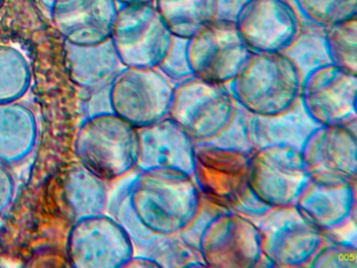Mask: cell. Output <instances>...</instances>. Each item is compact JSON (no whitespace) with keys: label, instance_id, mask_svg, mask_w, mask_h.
<instances>
[{"label":"cell","instance_id":"obj_1","mask_svg":"<svg viewBox=\"0 0 357 268\" xmlns=\"http://www.w3.org/2000/svg\"><path fill=\"white\" fill-rule=\"evenodd\" d=\"M128 200L137 219L155 234H181L193 221L202 196L189 174L173 169L135 170Z\"/></svg>","mask_w":357,"mask_h":268},{"label":"cell","instance_id":"obj_2","mask_svg":"<svg viewBox=\"0 0 357 268\" xmlns=\"http://www.w3.org/2000/svg\"><path fill=\"white\" fill-rule=\"evenodd\" d=\"M302 79L284 52H252L227 85L236 103L250 114L277 115L298 102Z\"/></svg>","mask_w":357,"mask_h":268},{"label":"cell","instance_id":"obj_3","mask_svg":"<svg viewBox=\"0 0 357 268\" xmlns=\"http://www.w3.org/2000/svg\"><path fill=\"white\" fill-rule=\"evenodd\" d=\"M74 151L85 169L104 181H116L137 170L139 132L114 112L89 114L77 130Z\"/></svg>","mask_w":357,"mask_h":268},{"label":"cell","instance_id":"obj_4","mask_svg":"<svg viewBox=\"0 0 357 268\" xmlns=\"http://www.w3.org/2000/svg\"><path fill=\"white\" fill-rule=\"evenodd\" d=\"M174 38L155 4H127L119 8L110 41L123 67L158 68Z\"/></svg>","mask_w":357,"mask_h":268},{"label":"cell","instance_id":"obj_5","mask_svg":"<svg viewBox=\"0 0 357 268\" xmlns=\"http://www.w3.org/2000/svg\"><path fill=\"white\" fill-rule=\"evenodd\" d=\"M174 84L158 68L122 67L108 86L110 110L135 128L169 117Z\"/></svg>","mask_w":357,"mask_h":268},{"label":"cell","instance_id":"obj_6","mask_svg":"<svg viewBox=\"0 0 357 268\" xmlns=\"http://www.w3.org/2000/svg\"><path fill=\"white\" fill-rule=\"evenodd\" d=\"M237 103L227 84L193 77L175 84L169 117L195 142H208L233 119Z\"/></svg>","mask_w":357,"mask_h":268},{"label":"cell","instance_id":"obj_7","mask_svg":"<svg viewBox=\"0 0 357 268\" xmlns=\"http://www.w3.org/2000/svg\"><path fill=\"white\" fill-rule=\"evenodd\" d=\"M261 234L263 257L275 267H308L326 241L296 205L271 207L257 220Z\"/></svg>","mask_w":357,"mask_h":268},{"label":"cell","instance_id":"obj_8","mask_svg":"<svg viewBox=\"0 0 357 268\" xmlns=\"http://www.w3.org/2000/svg\"><path fill=\"white\" fill-rule=\"evenodd\" d=\"M357 73L328 63L303 77L300 98L305 112L319 126L357 125Z\"/></svg>","mask_w":357,"mask_h":268},{"label":"cell","instance_id":"obj_9","mask_svg":"<svg viewBox=\"0 0 357 268\" xmlns=\"http://www.w3.org/2000/svg\"><path fill=\"white\" fill-rule=\"evenodd\" d=\"M135 253L128 234L107 213L75 220L68 232L66 255L75 268H124Z\"/></svg>","mask_w":357,"mask_h":268},{"label":"cell","instance_id":"obj_10","mask_svg":"<svg viewBox=\"0 0 357 268\" xmlns=\"http://www.w3.org/2000/svg\"><path fill=\"white\" fill-rule=\"evenodd\" d=\"M197 247L206 267L256 268L263 258L257 224L229 209L208 222Z\"/></svg>","mask_w":357,"mask_h":268},{"label":"cell","instance_id":"obj_11","mask_svg":"<svg viewBox=\"0 0 357 268\" xmlns=\"http://www.w3.org/2000/svg\"><path fill=\"white\" fill-rule=\"evenodd\" d=\"M300 153L311 181L326 186L357 184L356 125L317 126Z\"/></svg>","mask_w":357,"mask_h":268},{"label":"cell","instance_id":"obj_12","mask_svg":"<svg viewBox=\"0 0 357 268\" xmlns=\"http://www.w3.org/2000/svg\"><path fill=\"white\" fill-rule=\"evenodd\" d=\"M309 181L300 150L294 147L273 144L250 155V190L271 207L294 205Z\"/></svg>","mask_w":357,"mask_h":268},{"label":"cell","instance_id":"obj_13","mask_svg":"<svg viewBox=\"0 0 357 268\" xmlns=\"http://www.w3.org/2000/svg\"><path fill=\"white\" fill-rule=\"evenodd\" d=\"M188 60L195 77L229 84L239 73L252 50L234 21L216 19L188 39Z\"/></svg>","mask_w":357,"mask_h":268},{"label":"cell","instance_id":"obj_14","mask_svg":"<svg viewBox=\"0 0 357 268\" xmlns=\"http://www.w3.org/2000/svg\"><path fill=\"white\" fill-rule=\"evenodd\" d=\"M250 155L195 142L192 177L204 198L231 209L250 188Z\"/></svg>","mask_w":357,"mask_h":268},{"label":"cell","instance_id":"obj_15","mask_svg":"<svg viewBox=\"0 0 357 268\" xmlns=\"http://www.w3.org/2000/svg\"><path fill=\"white\" fill-rule=\"evenodd\" d=\"M235 23L252 52H285L303 27L300 14L288 0H248Z\"/></svg>","mask_w":357,"mask_h":268},{"label":"cell","instance_id":"obj_16","mask_svg":"<svg viewBox=\"0 0 357 268\" xmlns=\"http://www.w3.org/2000/svg\"><path fill=\"white\" fill-rule=\"evenodd\" d=\"M119 8L116 0H52L51 17L64 41L93 45L110 39Z\"/></svg>","mask_w":357,"mask_h":268},{"label":"cell","instance_id":"obj_17","mask_svg":"<svg viewBox=\"0 0 357 268\" xmlns=\"http://www.w3.org/2000/svg\"><path fill=\"white\" fill-rule=\"evenodd\" d=\"M137 170L173 169L192 176L195 140L171 117L139 128Z\"/></svg>","mask_w":357,"mask_h":268},{"label":"cell","instance_id":"obj_18","mask_svg":"<svg viewBox=\"0 0 357 268\" xmlns=\"http://www.w3.org/2000/svg\"><path fill=\"white\" fill-rule=\"evenodd\" d=\"M294 205L324 234H336L354 222L356 184L326 186L310 180Z\"/></svg>","mask_w":357,"mask_h":268},{"label":"cell","instance_id":"obj_19","mask_svg":"<svg viewBox=\"0 0 357 268\" xmlns=\"http://www.w3.org/2000/svg\"><path fill=\"white\" fill-rule=\"evenodd\" d=\"M64 61L70 81L89 91L103 89L122 68L112 41L75 45L64 41Z\"/></svg>","mask_w":357,"mask_h":268},{"label":"cell","instance_id":"obj_20","mask_svg":"<svg viewBox=\"0 0 357 268\" xmlns=\"http://www.w3.org/2000/svg\"><path fill=\"white\" fill-rule=\"evenodd\" d=\"M38 135L36 117L24 103L0 104V163L15 165L34 150Z\"/></svg>","mask_w":357,"mask_h":268},{"label":"cell","instance_id":"obj_21","mask_svg":"<svg viewBox=\"0 0 357 268\" xmlns=\"http://www.w3.org/2000/svg\"><path fill=\"white\" fill-rule=\"evenodd\" d=\"M317 126L298 102L281 114H250V142L254 150L273 144L294 147L300 150L307 136Z\"/></svg>","mask_w":357,"mask_h":268},{"label":"cell","instance_id":"obj_22","mask_svg":"<svg viewBox=\"0 0 357 268\" xmlns=\"http://www.w3.org/2000/svg\"><path fill=\"white\" fill-rule=\"evenodd\" d=\"M64 195L75 220L106 213L109 198L106 181L80 163L68 172Z\"/></svg>","mask_w":357,"mask_h":268},{"label":"cell","instance_id":"obj_23","mask_svg":"<svg viewBox=\"0 0 357 268\" xmlns=\"http://www.w3.org/2000/svg\"><path fill=\"white\" fill-rule=\"evenodd\" d=\"M156 8L175 37L190 39L216 20L218 0H155Z\"/></svg>","mask_w":357,"mask_h":268},{"label":"cell","instance_id":"obj_24","mask_svg":"<svg viewBox=\"0 0 357 268\" xmlns=\"http://www.w3.org/2000/svg\"><path fill=\"white\" fill-rule=\"evenodd\" d=\"M32 71L26 57L9 45H0V104L17 102L29 91Z\"/></svg>","mask_w":357,"mask_h":268},{"label":"cell","instance_id":"obj_25","mask_svg":"<svg viewBox=\"0 0 357 268\" xmlns=\"http://www.w3.org/2000/svg\"><path fill=\"white\" fill-rule=\"evenodd\" d=\"M133 172L120 179V184L108 198L106 213L109 214L122 226L132 242L135 253H139L145 251L158 234L145 228L131 209L128 200V186Z\"/></svg>","mask_w":357,"mask_h":268},{"label":"cell","instance_id":"obj_26","mask_svg":"<svg viewBox=\"0 0 357 268\" xmlns=\"http://www.w3.org/2000/svg\"><path fill=\"white\" fill-rule=\"evenodd\" d=\"M141 255H147L160 267H206L199 249L185 241L181 234H158Z\"/></svg>","mask_w":357,"mask_h":268},{"label":"cell","instance_id":"obj_27","mask_svg":"<svg viewBox=\"0 0 357 268\" xmlns=\"http://www.w3.org/2000/svg\"><path fill=\"white\" fill-rule=\"evenodd\" d=\"M325 45L330 63L357 73V19L325 29Z\"/></svg>","mask_w":357,"mask_h":268},{"label":"cell","instance_id":"obj_28","mask_svg":"<svg viewBox=\"0 0 357 268\" xmlns=\"http://www.w3.org/2000/svg\"><path fill=\"white\" fill-rule=\"evenodd\" d=\"M284 54L294 61L302 77L317 67L328 64L330 61L326 50L325 29L315 25L308 29L302 27L296 41Z\"/></svg>","mask_w":357,"mask_h":268},{"label":"cell","instance_id":"obj_29","mask_svg":"<svg viewBox=\"0 0 357 268\" xmlns=\"http://www.w3.org/2000/svg\"><path fill=\"white\" fill-rule=\"evenodd\" d=\"M292 4L301 18L324 29L357 17V0H294Z\"/></svg>","mask_w":357,"mask_h":268},{"label":"cell","instance_id":"obj_30","mask_svg":"<svg viewBox=\"0 0 357 268\" xmlns=\"http://www.w3.org/2000/svg\"><path fill=\"white\" fill-rule=\"evenodd\" d=\"M323 246L309 263L310 268H357V247L355 242L340 240L326 234Z\"/></svg>","mask_w":357,"mask_h":268},{"label":"cell","instance_id":"obj_31","mask_svg":"<svg viewBox=\"0 0 357 268\" xmlns=\"http://www.w3.org/2000/svg\"><path fill=\"white\" fill-rule=\"evenodd\" d=\"M250 113L237 104L235 114L229 125L212 140L202 142H208L220 148L252 154L255 150L250 142Z\"/></svg>","mask_w":357,"mask_h":268},{"label":"cell","instance_id":"obj_32","mask_svg":"<svg viewBox=\"0 0 357 268\" xmlns=\"http://www.w3.org/2000/svg\"><path fill=\"white\" fill-rule=\"evenodd\" d=\"M187 46L188 39L175 37L170 52L158 67L174 85L194 75L188 60Z\"/></svg>","mask_w":357,"mask_h":268},{"label":"cell","instance_id":"obj_33","mask_svg":"<svg viewBox=\"0 0 357 268\" xmlns=\"http://www.w3.org/2000/svg\"><path fill=\"white\" fill-rule=\"evenodd\" d=\"M225 209H223V207H219V205L215 204V203L211 202L210 200L202 197V205H200L197 215L195 216L190 225L183 232H181V236L185 241H188L190 244L197 247L200 234H202L208 222L217 214L221 213V211H225Z\"/></svg>","mask_w":357,"mask_h":268},{"label":"cell","instance_id":"obj_34","mask_svg":"<svg viewBox=\"0 0 357 268\" xmlns=\"http://www.w3.org/2000/svg\"><path fill=\"white\" fill-rule=\"evenodd\" d=\"M271 207L263 202L252 190L248 188L238 199L237 202L231 207L229 211L240 214L244 217L248 218L252 221L256 222L264 216Z\"/></svg>","mask_w":357,"mask_h":268},{"label":"cell","instance_id":"obj_35","mask_svg":"<svg viewBox=\"0 0 357 268\" xmlns=\"http://www.w3.org/2000/svg\"><path fill=\"white\" fill-rule=\"evenodd\" d=\"M16 182L9 165L0 163V216L9 209L15 197Z\"/></svg>","mask_w":357,"mask_h":268},{"label":"cell","instance_id":"obj_36","mask_svg":"<svg viewBox=\"0 0 357 268\" xmlns=\"http://www.w3.org/2000/svg\"><path fill=\"white\" fill-rule=\"evenodd\" d=\"M248 1V0H218L217 19L235 22L238 13Z\"/></svg>","mask_w":357,"mask_h":268},{"label":"cell","instance_id":"obj_37","mask_svg":"<svg viewBox=\"0 0 357 268\" xmlns=\"http://www.w3.org/2000/svg\"><path fill=\"white\" fill-rule=\"evenodd\" d=\"M130 267L156 268L160 267V265L154 260H152L151 258L147 257V255L135 253L124 266V268Z\"/></svg>","mask_w":357,"mask_h":268},{"label":"cell","instance_id":"obj_38","mask_svg":"<svg viewBox=\"0 0 357 268\" xmlns=\"http://www.w3.org/2000/svg\"><path fill=\"white\" fill-rule=\"evenodd\" d=\"M116 1L122 6H127V4L154 3L155 0H116Z\"/></svg>","mask_w":357,"mask_h":268},{"label":"cell","instance_id":"obj_39","mask_svg":"<svg viewBox=\"0 0 357 268\" xmlns=\"http://www.w3.org/2000/svg\"><path fill=\"white\" fill-rule=\"evenodd\" d=\"M1 1H3V0H0V4H1Z\"/></svg>","mask_w":357,"mask_h":268},{"label":"cell","instance_id":"obj_40","mask_svg":"<svg viewBox=\"0 0 357 268\" xmlns=\"http://www.w3.org/2000/svg\"><path fill=\"white\" fill-rule=\"evenodd\" d=\"M0 267H1V264H0Z\"/></svg>","mask_w":357,"mask_h":268}]
</instances>
